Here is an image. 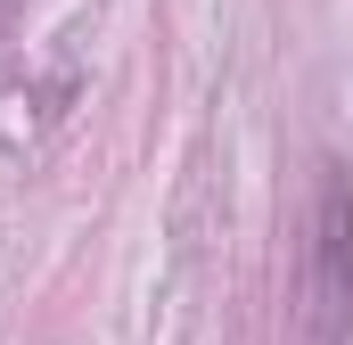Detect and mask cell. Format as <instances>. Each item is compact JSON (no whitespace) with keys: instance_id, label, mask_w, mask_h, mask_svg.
<instances>
[{"instance_id":"cell-1","label":"cell","mask_w":353,"mask_h":345,"mask_svg":"<svg viewBox=\"0 0 353 345\" xmlns=\"http://www.w3.org/2000/svg\"><path fill=\"white\" fill-rule=\"evenodd\" d=\"M304 296H312L321 345H345V329H353V172L337 157L321 165V197H312V271H304Z\"/></svg>"}]
</instances>
